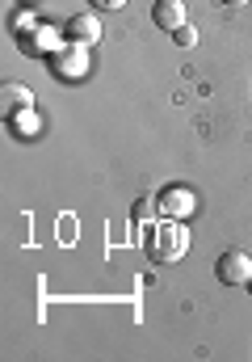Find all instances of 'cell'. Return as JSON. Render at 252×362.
Wrapping results in <instances>:
<instances>
[{
	"mask_svg": "<svg viewBox=\"0 0 252 362\" xmlns=\"http://www.w3.org/2000/svg\"><path fill=\"white\" fill-rule=\"evenodd\" d=\"M8 122V131H17V135H34L38 131V114L34 110H21V114H13V118H4Z\"/></svg>",
	"mask_w": 252,
	"mask_h": 362,
	"instance_id": "9c48e42d",
	"label": "cell"
},
{
	"mask_svg": "<svg viewBox=\"0 0 252 362\" xmlns=\"http://www.w3.org/2000/svg\"><path fill=\"white\" fill-rule=\"evenodd\" d=\"M248 291H252V278H248Z\"/></svg>",
	"mask_w": 252,
	"mask_h": 362,
	"instance_id": "9a60e30c",
	"label": "cell"
},
{
	"mask_svg": "<svg viewBox=\"0 0 252 362\" xmlns=\"http://www.w3.org/2000/svg\"><path fill=\"white\" fill-rule=\"evenodd\" d=\"M64 38H68V42H80V47H92V42L101 38V21H97V13H72L68 25H64Z\"/></svg>",
	"mask_w": 252,
	"mask_h": 362,
	"instance_id": "8992f818",
	"label": "cell"
},
{
	"mask_svg": "<svg viewBox=\"0 0 252 362\" xmlns=\"http://www.w3.org/2000/svg\"><path fill=\"white\" fill-rule=\"evenodd\" d=\"M215 278H219L223 286H248L252 257L244 253V249H227V253H219V262H215Z\"/></svg>",
	"mask_w": 252,
	"mask_h": 362,
	"instance_id": "277c9868",
	"label": "cell"
},
{
	"mask_svg": "<svg viewBox=\"0 0 252 362\" xmlns=\"http://www.w3.org/2000/svg\"><path fill=\"white\" fill-rule=\"evenodd\" d=\"M30 25H34V17H30V13H17V17H13V30H30Z\"/></svg>",
	"mask_w": 252,
	"mask_h": 362,
	"instance_id": "8fae6325",
	"label": "cell"
},
{
	"mask_svg": "<svg viewBox=\"0 0 252 362\" xmlns=\"http://www.w3.org/2000/svg\"><path fill=\"white\" fill-rule=\"evenodd\" d=\"M0 101H4V118H13L21 110H34V93L25 89V85H4L0 89Z\"/></svg>",
	"mask_w": 252,
	"mask_h": 362,
	"instance_id": "ba28073f",
	"label": "cell"
},
{
	"mask_svg": "<svg viewBox=\"0 0 252 362\" xmlns=\"http://www.w3.org/2000/svg\"><path fill=\"white\" fill-rule=\"evenodd\" d=\"M47 64H51V72H55L59 81H84V76H88V47H80V42H64Z\"/></svg>",
	"mask_w": 252,
	"mask_h": 362,
	"instance_id": "3957f363",
	"label": "cell"
},
{
	"mask_svg": "<svg viewBox=\"0 0 252 362\" xmlns=\"http://www.w3.org/2000/svg\"><path fill=\"white\" fill-rule=\"evenodd\" d=\"M21 4H30V8H34V4H38V0H21Z\"/></svg>",
	"mask_w": 252,
	"mask_h": 362,
	"instance_id": "5bb4252c",
	"label": "cell"
},
{
	"mask_svg": "<svg viewBox=\"0 0 252 362\" xmlns=\"http://www.w3.org/2000/svg\"><path fill=\"white\" fill-rule=\"evenodd\" d=\"M64 42H68L64 30L47 25V21H42V25H30V30L17 34V47H21V55H30V59H51Z\"/></svg>",
	"mask_w": 252,
	"mask_h": 362,
	"instance_id": "7a4b0ae2",
	"label": "cell"
},
{
	"mask_svg": "<svg viewBox=\"0 0 252 362\" xmlns=\"http://www.w3.org/2000/svg\"><path fill=\"white\" fill-rule=\"evenodd\" d=\"M223 4H232V8H240V4H248V0H223Z\"/></svg>",
	"mask_w": 252,
	"mask_h": 362,
	"instance_id": "4fadbf2b",
	"label": "cell"
},
{
	"mask_svg": "<svg viewBox=\"0 0 252 362\" xmlns=\"http://www.w3.org/2000/svg\"><path fill=\"white\" fill-rule=\"evenodd\" d=\"M156 206H160V215H168V219H185V215H193L198 198H193V189H185V185H168L164 194L156 198Z\"/></svg>",
	"mask_w": 252,
	"mask_h": 362,
	"instance_id": "5b68a950",
	"label": "cell"
},
{
	"mask_svg": "<svg viewBox=\"0 0 252 362\" xmlns=\"http://www.w3.org/2000/svg\"><path fill=\"white\" fill-rule=\"evenodd\" d=\"M88 4H92V8H122L126 0H88Z\"/></svg>",
	"mask_w": 252,
	"mask_h": 362,
	"instance_id": "7c38bea8",
	"label": "cell"
},
{
	"mask_svg": "<svg viewBox=\"0 0 252 362\" xmlns=\"http://www.w3.org/2000/svg\"><path fill=\"white\" fill-rule=\"evenodd\" d=\"M152 21L160 25V30H181L185 25V0H156L152 4Z\"/></svg>",
	"mask_w": 252,
	"mask_h": 362,
	"instance_id": "52a82bcc",
	"label": "cell"
},
{
	"mask_svg": "<svg viewBox=\"0 0 252 362\" xmlns=\"http://www.w3.org/2000/svg\"><path fill=\"white\" fill-rule=\"evenodd\" d=\"M172 42H181V47H193V42H198V30H193V25L185 21L181 30H172Z\"/></svg>",
	"mask_w": 252,
	"mask_h": 362,
	"instance_id": "30bf717a",
	"label": "cell"
},
{
	"mask_svg": "<svg viewBox=\"0 0 252 362\" xmlns=\"http://www.w3.org/2000/svg\"><path fill=\"white\" fill-rule=\"evenodd\" d=\"M143 249H148V257H152L156 266H172V262H181V257L189 253V232H185L181 219H168V223L152 228V232L143 236Z\"/></svg>",
	"mask_w": 252,
	"mask_h": 362,
	"instance_id": "6da1fadb",
	"label": "cell"
}]
</instances>
